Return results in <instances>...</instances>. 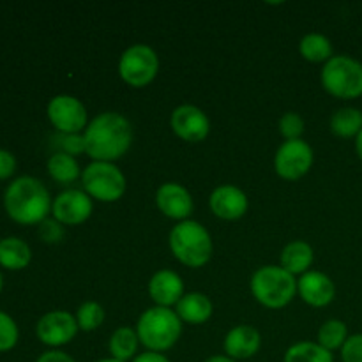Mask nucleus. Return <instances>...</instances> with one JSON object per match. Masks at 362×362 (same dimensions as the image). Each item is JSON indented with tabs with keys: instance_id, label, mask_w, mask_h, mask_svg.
Instances as JSON below:
<instances>
[{
	"instance_id": "4c0bfd02",
	"label": "nucleus",
	"mask_w": 362,
	"mask_h": 362,
	"mask_svg": "<svg viewBox=\"0 0 362 362\" xmlns=\"http://www.w3.org/2000/svg\"><path fill=\"white\" fill-rule=\"evenodd\" d=\"M356 152L359 156V159L362 161V131L356 136Z\"/></svg>"
},
{
	"instance_id": "e433bc0d",
	"label": "nucleus",
	"mask_w": 362,
	"mask_h": 362,
	"mask_svg": "<svg viewBox=\"0 0 362 362\" xmlns=\"http://www.w3.org/2000/svg\"><path fill=\"white\" fill-rule=\"evenodd\" d=\"M204 362H237V361L230 359L228 356L221 354V356H211V357H209V359H205Z\"/></svg>"
},
{
	"instance_id": "bb28decb",
	"label": "nucleus",
	"mask_w": 362,
	"mask_h": 362,
	"mask_svg": "<svg viewBox=\"0 0 362 362\" xmlns=\"http://www.w3.org/2000/svg\"><path fill=\"white\" fill-rule=\"evenodd\" d=\"M349 336V327H346L345 322L331 318V320H325L318 329L317 343L329 352H334V350H341Z\"/></svg>"
},
{
	"instance_id": "423d86ee",
	"label": "nucleus",
	"mask_w": 362,
	"mask_h": 362,
	"mask_svg": "<svg viewBox=\"0 0 362 362\" xmlns=\"http://www.w3.org/2000/svg\"><path fill=\"white\" fill-rule=\"evenodd\" d=\"M81 189L95 202L115 204L126 194L127 179L115 163L90 161L81 172Z\"/></svg>"
},
{
	"instance_id": "c85d7f7f",
	"label": "nucleus",
	"mask_w": 362,
	"mask_h": 362,
	"mask_svg": "<svg viewBox=\"0 0 362 362\" xmlns=\"http://www.w3.org/2000/svg\"><path fill=\"white\" fill-rule=\"evenodd\" d=\"M304 129H306V122L300 117V113L297 112H286L285 115H281L278 122V131L285 141L290 140H300L304 134Z\"/></svg>"
},
{
	"instance_id": "4468645a",
	"label": "nucleus",
	"mask_w": 362,
	"mask_h": 362,
	"mask_svg": "<svg viewBox=\"0 0 362 362\" xmlns=\"http://www.w3.org/2000/svg\"><path fill=\"white\" fill-rule=\"evenodd\" d=\"M156 207L165 218L180 223L191 218L194 209L189 189L179 182H165L156 191Z\"/></svg>"
},
{
	"instance_id": "9d476101",
	"label": "nucleus",
	"mask_w": 362,
	"mask_h": 362,
	"mask_svg": "<svg viewBox=\"0 0 362 362\" xmlns=\"http://www.w3.org/2000/svg\"><path fill=\"white\" fill-rule=\"evenodd\" d=\"M313 161V148L303 138L283 141L274 154V172L283 180H299L310 173Z\"/></svg>"
},
{
	"instance_id": "6e6552de",
	"label": "nucleus",
	"mask_w": 362,
	"mask_h": 362,
	"mask_svg": "<svg viewBox=\"0 0 362 362\" xmlns=\"http://www.w3.org/2000/svg\"><path fill=\"white\" fill-rule=\"evenodd\" d=\"M119 76L133 88H145L159 73V57L152 46L145 42L127 46L119 59Z\"/></svg>"
},
{
	"instance_id": "a878e982",
	"label": "nucleus",
	"mask_w": 362,
	"mask_h": 362,
	"mask_svg": "<svg viewBox=\"0 0 362 362\" xmlns=\"http://www.w3.org/2000/svg\"><path fill=\"white\" fill-rule=\"evenodd\" d=\"M283 362H334V356L317 341H297L288 346Z\"/></svg>"
},
{
	"instance_id": "c9c22d12",
	"label": "nucleus",
	"mask_w": 362,
	"mask_h": 362,
	"mask_svg": "<svg viewBox=\"0 0 362 362\" xmlns=\"http://www.w3.org/2000/svg\"><path fill=\"white\" fill-rule=\"evenodd\" d=\"M131 362H170L168 357L165 354L159 352H151V350H145V352L138 354Z\"/></svg>"
},
{
	"instance_id": "58836bf2",
	"label": "nucleus",
	"mask_w": 362,
	"mask_h": 362,
	"mask_svg": "<svg viewBox=\"0 0 362 362\" xmlns=\"http://www.w3.org/2000/svg\"><path fill=\"white\" fill-rule=\"evenodd\" d=\"M95 362H120V361L112 359V357H106V359H99V361H95Z\"/></svg>"
},
{
	"instance_id": "39448f33",
	"label": "nucleus",
	"mask_w": 362,
	"mask_h": 362,
	"mask_svg": "<svg viewBox=\"0 0 362 362\" xmlns=\"http://www.w3.org/2000/svg\"><path fill=\"white\" fill-rule=\"evenodd\" d=\"M250 290L260 306L281 310L297 296V279L281 265H264L251 276Z\"/></svg>"
},
{
	"instance_id": "5701e85b",
	"label": "nucleus",
	"mask_w": 362,
	"mask_h": 362,
	"mask_svg": "<svg viewBox=\"0 0 362 362\" xmlns=\"http://www.w3.org/2000/svg\"><path fill=\"white\" fill-rule=\"evenodd\" d=\"M46 170H48L49 177L55 182L62 184V186H69V184L76 182L78 179H81V172H83L74 156L60 151L49 156L48 163H46Z\"/></svg>"
},
{
	"instance_id": "f257e3e1",
	"label": "nucleus",
	"mask_w": 362,
	"mask_h": 362,
	"mask_svg": "<svg viewBox=\"0 0 362 362\" xmlns=\"http://www.w3.org/2000/svg\"><path fill=\"white\" fill-rule=\"evenodd\" d=\"M133 126L119 112H103L83 131L85 154L92 161H119L133 145Z\"/></svg>"
},
{
	"instance_id": "f03ea898",
	"label": "nucleus",
	"mask_w": 362,
	"mask_h": 362,
	"mask_svg": "<svg viewBox=\"0 0 362 362\" xmlns=\"http://www.w3.org/2000/svg\"><path fill=\"white\" fill-rule=\"evenodd\" d=\"M52 204L48 187L30 175L14 179L4 194L6 212L20 225H41L52 214Z\"/></svg>"
},
{
	"instance_id": "7ed1b4c3",
	"label": "nucleus",
	"mask_w": 362,
	"mask_h": 362,
	"mask_svg": "<svg viewBox=\"0 0 362 362\" xmlns=\"http://www.w3.org/2000/svg\"><path fill=\"white\" fill-rule=\"evenodd\" d=\"M168 246L175 260L189 269L205 267L214 253L211 232L194 219L177 223L170 230Z\"/></svg>"
},
{
	"instance_id": "ea45409f",
	"label": "nucleus",
	"mask_w": 362,
	"mask_h": 362,
	"mask_svg": "<svg viewBox=\"0 0 362 362\" xmlns=\"http://www.w3.org/2000/svg\"><path fill=\"white\" fill-rule=\"evenodd\" d=\"M2 288H4V278L2 274H0V292H2Z\"/></svg>"
},
{
	"instance_id": "aec40b11",
	"label": "nucleus",
	"mask_w": 362,
	"mask_h": 362,
	"mask_svg": "<svg viewBox=\"0 0 362 362\" xmlns=\"http://www.w3.org/2000/svg\"><path fill=\"white\" fill-rule=\"evenodd\" d=\"M315 262V251L306 240H292L286 244L279 255V265L293 276H303L311 271Z\"/></svg>"
},
{
	"instance_id": "dca6fc26",
	"label": "nucleus",
	"mask_w": 362,
	"mask_h": 362,
	"mask_svg": "<svg viewBox=\"0 0 362 362\" xmlns=\"http://www.w3.org/2000/svg\"><path fill=\"white\" fill-rule=\"evenodd\" d=\"M297 296L311 308H325L334 300L336 285L325 272L308 271L297 279Z\"/></svg>"
},
{
	"instance_id": "0eeeda50",
	"label": "nucleus",
	"mask_w": 362,
	"mask_h": 362,
	"mask_svg": "<svg viewBox=\"0 0 362 362\" xmlns=\"http://www.w3.org/2000/svg\"><path fill=\"white\" fill-rule=\"evenodd\" d=\"M320 83L327 94L338 99L362 95V62L350 55H334L320 71Z\"/></svg>"
},
{
	"instance_id": "b1692460",
	"label": "nucleus",
	"mask_w": 362,
	"mask_h": 362,
	"mask_svg": "<svg viewBox=\"0 0 362 362\" xmlns=\"http://www.w3.org/2000/svg\"><path fill=\"white\" fill-rule=\"evenodd\" d=\"M299 53L311 64H325L334 57V48L327 35L310 32L299 41Z\"/></svg>"
},
{
	"instance_id": "4be33fe9",
	"label": "nucleus",
	"mask_w": 362,
	"mask_h": 362,
	"mask_svg": "<svg viewBox=\"0 0 362 362\" xmlns=\"http://www.w3.org/2000/svg\"><path fill=\"white\" fill-rule=\"evenodd\" d=\"M140 349V338L136 334V329L133 327H119L112 332L108 341L110 357L120 362H129L138 356Z\"/></svg>"
},
{
	"instance_id": "f8f14e48",
	"label": "nucleus",
	"mask_w": 362,
	"mask_h": 362,
	"mask_svg": "<svg viewBox=\"0 0 362 362\" xmlns=\"http://www.w3.org/2000/svg\"><path fill=\"white\" fill-rule=\"evenodd\" d=\"M94 212V200L83 189H66L53 198L52 216L62 226L83 225Z\"/></svg>"
},
{
	"instance_id": "a211bd4d",
	"label": "nucleus",
	"mask_w": 362,
	"mask_h": 362,
	"mask_svg": "<svg viewBox=\"0 0 362 362\" xmlns=\"http://www.w3.org/2000/svg\"><path fill=\"white\" fill-rule=\"evenodd\" d=\"M262 336L253 325H235L226 332L223 339L225 356L233 361H247L260 352Z\"/></svg>"
},
{
	"instance_id": "cd10ccee",
	"label": "nucleus",
	"mask_w": 362,
	"mask_h": 362,
	"mask_svg": "<svg viewBox=\"0 0 362 362\" xmlns=\"http://www.w3.org/2000/svg\"><path fill=\"white\" fill-rule=\"evenodd\" d=\"M74 317H76V324L80 331L94 332L105 324L106 311L105 308L99 303H95V300H87V303L80 304V308H78Z\"/></svg>"
},
{
	"instance_id": "2eb2a0df",
	"label": "nucleus",
	"mask_w": 362,
	"mask_h": 362,
	"mask_svg": "<svg viewBox=\"0 0 362 362\" xmlns=\"http://www.w3.org/2000/svg\"><path fill=\"white\" fill-rule=\"evenodd\" d=\"M209 209L216 218L223 221H237L244 218L250 209L247 194L233 184L218 186L209 197Z\"/></svg>"
},
{
	"instance_id": "6ab92c4d",
	"label": "nucleus",
	"mask_w": 362,
	"mask_h": 362,
	"mask_svg": "<svg viewBox=\"0 0 362 362\" xmlns=\"http://www.w3.org/2000/svg\"><path fill=\"white\" fill-rule=\"evenodd\" d=\"M173 310H175L177 317L182 320V324L202 325L211 320L212 313H214V304L205 293L189 292L184 293V297Z\"/></svg>"
},
{
	"instance_id": "f3484780",
	"label": "nucleus",
	"mask_w": 362,
	"mask_h": 362,
	"mask_svg": "<svg viewBox=\"0 0 362 362\" xmlns=\"http://www.w3.org/2000/svg\"><path fill=\"white\" fill-rule=\"evenodd\" d=\"M148 297L159 308H175L184 297V279L170 269H161L154 272L148 279Z\"/></svg>"
},
{
	"instance_id": "c756f323",
	"label": "nucleus",
	"mask_w": 362,
	"mask_h": 362,
	"mask_svg": "<svg viewBox=\"0 0 362 362\" xmlns=\"http://www.w3.org/2000/svg\"><path fill=\"white\" fill-rule=\"evenodd\" d=\"M20 339V331L13 318L0 311V352H9L16 346Z\"/></svg>"
},
{
	"instance_id": "2f4dec72",
	"label": "nucleus",
	"mask_w": 362,
	"mask_h": 362,
	"mask_svg": "<svg viewBox=\"0 0 362 362\" xmlns=\"http://www.w3.org/2000/svg\"><path fill=\"white\" fill-rule=\"evenodd\" d=\"M39 237L48 244H57L64 239V226L57 219H45L39 225Z\"/></svg>"
},
{
	"instance_id": "72a5a7b5",
	"label": "nucleus",
	"mask_w": 362,
	"mask_h": 362,
	"mask_svg": "<svg viewBox=\"0 0 362 362\" xmlns=\"http://www.w3.org/2000/svg\"><path fill=\"white\" fill-rule=\"evenodd\" d=\"M14 172H16V158L9 151L0 148V180L9 179Z\"/></svg>"
},
{
	"instance_id": "7c9ffc66",
	"label": "nucleus",
	"mask_w": 362,
	"mask_h": 362,
	"mask_svg": "<svg viewBox=\"0 0 362 362\" xmlns=\"http://www.w3.org/2000/svg\"><path fill=\"white\" fill-rule=\"evenodd\" d=\"M339 352L343 362H362V332L350 334Z\"/></svg>"
},
{
	"instance_id": "9b49d317",
	"label": "nucleus",
	"mask_w": 362,
	"mask_h": 362,
	"mask_svg": "<svg viewBox=\"0 0 362 362\" xmlns=\"http://www.w3.org/2000/svg\"><path fill=\"white\" fill-rule=\"evenodd\" d=\"M78 331L80 329H78L76 317L64 310L48 311L39 318L37 325H35L37 339L52 350H59L60 346L69 345L76 338Z\"/></svg>"
},
{
	"instance_id": "473e14b6",
	"label": "nucleus",
	"mask_w": 362,
	"mask_h": 362,
	"mask_svg": "<svg viewBox=\"0 0 362 362\" xmlns=\"http://www.w3.org/2000/svg\"><path fill=\"white\" fill-rule=\"evenodd\" d=\"M60 152H66V154L74 156L76 158L78 154L85 152V141H83V133L81 134H60Z\"/></svg>"
},
{
	"instance_id": "1a4fd4ad",
	"label": "nucleus",
	"mask_w": 362,
	"mask_h": 362,
	"mask_svg": "<svg viewBox=\"0 0 362 362\" xmlns=\"http://www.w3.org/2000/svg\"><path fill=\"white\" fill-rule=\"evenodd\" d=\"M46 115L60 134H81L90 122L83 103L69 94H59L49 99Z\"/></svg>"
},
{
	"instance_id": "412c9836",
	"label": "nucleus",
	"mask_w": 362,
	"mask_h": 362,
	"mask_svg": "<svg viewBox=\"0 0 362 362\" xmlns=\"http://www.w3.org/2000/svg\"><path fill=\"white\" fill-rule=\"evenodd\" d=\"M32 260V251L25 240L18 237H6L0 240V265L7 271H21L28 267Z\"/></svg>"
},
{
	"instance_id": "393cba45",
	"label": "nucleus",
	"mask_w": 362,
	"mask_h": 362,
	"mask_svg": "<svg viewBox=\"0 0 362 362\" xmlns=\"http://www.w3.org/2000/svg\"><path fill=\"white\" fill-rule=\"evenodd\" d=\"M332 134L339 138H356L362 131V110L354 106H343L331 115Z\"/></svg>"
},
{
	"instance_id": "ddd939ff",
	"label": "nucleus",
	"mask_w": 362,
	"mask_h": 362,
	"mask_svg": "<svg viewBox=\"0 0 362 362\" xmlns=\"http://www.w3.org/2000/svg\"><path fill=\"white\" fill-rule=\"evenodd\" d=\"M173 134L187 144H200L211 133V120L207 113L194 105H180L170 115Z\"/></svg>"
},
{
	"instance_id": "20e7f679",
	"label": "nucleus",
	"mask_w": 362,
	"mask_h": 362,
	"mask_svg": "<svg viewBox=\"0 0 362 362\" xmlns=\"http://www.w3.org/2000/svg\"><path fill=\"white\" fill-rule=\"evenodd\" d=\"M134 329L145 350L165 354L179 343L182 336V320L172 308L152 306L140 315Z\"/></svg>"
},
{
	"instance_id": "f704fd0d",
	"label": "nucleus",
	"mask_w": 362,
	"mask_h": 362,
	"mask_svg": "<svg viewBox=\"0 0 362 362\" xmlns=\"http://www.w3.org/2000/svg\"><path fill=\"white\" fill-rule=\"evenodd\" d=\"M35 362H76L69 354H66L64 350H48V352L41 354L39 359Z\"/></svg>"
}]
</instances>
